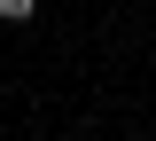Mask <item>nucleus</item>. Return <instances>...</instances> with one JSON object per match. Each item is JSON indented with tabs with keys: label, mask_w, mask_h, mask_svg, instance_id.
<instances>
[{
	"label": "nucleus",
	"mask_w": 156,
	"mask_h": 141,
	"mask_svg": "<svg viewBox=\"0 0 156 141\" xmlns=\"http://www.w3.org/2000/svg\"><path fill=\"white\" fill-rule=\"evenodd\" d=\"M31 8H39V0H0V16H8V24H23Z\"/></svg>",
	"instance_id": "f257e3e1"
}]
</instances>
